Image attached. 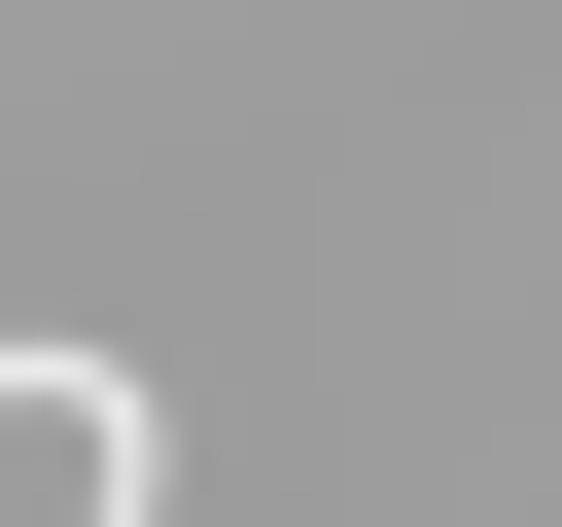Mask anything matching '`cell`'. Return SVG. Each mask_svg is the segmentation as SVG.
Masks as SVG:
<instances>
[{"label": "cell", "mask_w": 562, "mask_h": 527, "mask_svg": "<svg viewBox=\"0 0 562 527\" xmlns=\"http://www.w3.org/2000/svg\"><path fill=\"white\" fill-rule=\"evenodd\" d=\"M140 492H176L140 351H0V527H140Z\"/></svg>", "instance_id": "cell-1"}]
</instances>
